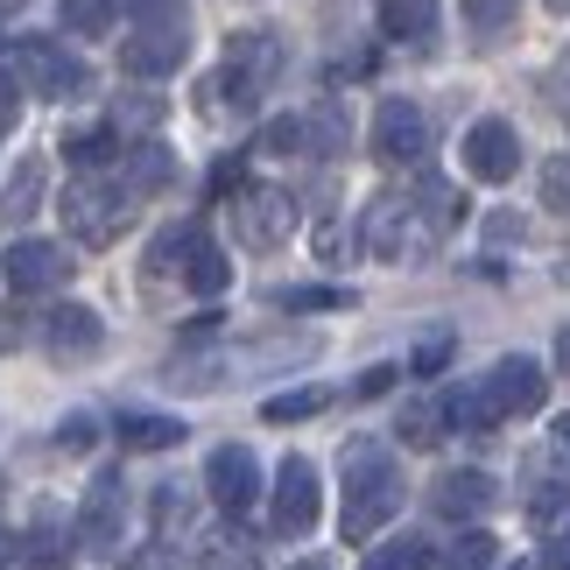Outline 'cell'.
I'll list each match as a JSON object with an SVG mask.
<instances>
[{
  "label": "cell",
  "instance_id": "obj_1",
  "mask_svg": "<svg viewBox=\"0 0 570 570\" xmlns=\"http://www.w3.org/2000/svg\"><path fill=\"white\" fill-rule=\"evenodd\" d=\"M451 226H458V190L451 184H423L415 197H402V190L374 197L366 218H360V239L381 261H423Z\"/></svg>",
  "mask_w": 570,
  "mask_h": 570
},
{
  "label": "cell",
  "instance_id": "obj_2",
  "mask_svg": "<svg viewBox=\"0 0 570 570\" xmlns=\"http://www.w3.org/2000/svg\"><path fill=\"white\" fill-rule=\"evenodd\" d=\"M542 394H550V374H542L529 353H508L479 387H451L444 415H451V430H493V423H508V415H535Z\"/></svg>",
  "mask_w": 570,
  "mask_h": 570
},
{
  "label": "cell",
  "instance_id": "obj_3",
  "mask_svg": "<svg viewBox=\"0 0 570 570\" xmlns=\"http://www.w3.org/2000/svg\"><path fill=\"white\" fill-rule=\"evenodd\" d=\"M402 465L374 444V436H360V444H345V514L338 529L345 542H374L394 514H402Z\"/></svg>",
  "mask_w": 570,
  "mask_h": 570
},
{
  "label": "cell",
  "instance_id": "obj_4",
  "mask_svg": "<svg viewBox=\"0 0 570 570\" xmlns=\"http://www.w3.org/2000/svg\"><path fill=\"white\" fill-rule=\"evenodd\" d=\"M141 190L127 177H106V169H85V177L63 190V226H71L78 247H114L127 233V218H135Z\"/></svg>",
  "mask_w": 570,
  "mask_h": 570
},
{
  "label": "cell",
  "instance_id": "obj_5",
  "mask_svg": "<svg viewBox=\"0 0 570 570\" xmlns=\"http://www.w3.org/2000/svg\"><path fill=\"white\" fill-rule=\"evenodd\" d=\"M0 63H8V85H14V92H36V99H71V92L92 85V71H85V63L63 50L57 36H21V42L0 50Z\"/></svg>",
  "mask_w": 570,
  "mask_h": 570
},
{
  "label": "cell",
  "instance_id": "obj_6",
  "mask_svg": "<svg viewBox=\"0 0 570 570\" xmlns=\"http://www.w3.org/2000/svg\"><path fill=\"white\" fill-rule=\"evenodd\" d=\"M317 514H324L317 465H311L303 451H289V458L275 465V487H268V521H275V535H311Z\"/></svg>",
  "mask_w": 570,
  "mask_h": 570
},
{
  "label": "cell",
  "instance_id": "obj_7",
  "mask_svg": "<svg viewBox=\"0 0 570 570\" xmlns=\"http://www.w3.org/2000/svg\"><path fill=\"white\" fill-rule=\"evenodd\" d=\"M184 57H190V21H184V14H169V21H135V36L120 42V71H127V78H169Z\"/></svg>",
  "mask_w": 570,
  "mask_h": 570
},
{
  "label": "cell",
  "instance_id": "obj_8",
  "mask_svg": "<svg viewBox=\"0 0 570 570\" xmlns=\"http://www.w3.org/2000/svg\"><path fill=\"white\" fill-rule=\"evenodd\" d=\"M233 233L247 247H282L296 233V197L289 190H268V184H247L233 197Z\"/></svg>",
  "mask_w": 570,
  "mask_h": 570
},
{
  "label": "cell",
  "instance_id": "obj_9",
  "mask_svg": "<svg viewBox=\"0 0 570 570\" xmlns=\"http://www.w3.org/2000/svg\"><path fill=\"white\" fill-rule=\"evenodd\" d=\"M374 156L394 163V169H409V163L430 156V120H423V106H415V99H381V114H374Z\"/></svg>",
  "mask_w": 570,
  "mask_h": 570
},
{
  "label": "cell",
  "instance_id": "obj_10",
  "mask_svg": "<svg viewBox=\"0 0 570 570\" xmlns=\"http://www.w3.org/2000/svg\"><path fill=\"white\" fill-rule=\"evenodd\" d=\"M78 542L92 557H120V542H127V487L114 472L92 479V500H85V514H78Z\"/></svg>",
  "mask_w": 570,
  "mask_h": 570
},
{
  "label": "cell",
  "instance_id": "obj_11",
  "mask_svg": "<svg viewBox=\"0 0 570 570\" xmlns=\"http://www.w3.org/2000/svg\"><path fill=\"white\" fill-rule=\"evenodd\" d=\"M205 487H212V508L218 514H247L261 500V465L247 444H218L212 465H205Z\"/></svg>",
  "mask_w": 570,
  "mask_h": 570
},
{
  "label": "cell",
  "instance_id": "obj_12",
  "mask_svg": "<svg viewBox=\"0 0 570 570\" xmlns=\"http://www.w3.org/2000/svg\"><path fill=\"white\" fill-rule=\"evenodd\" d=\"M71 247H57V239H14L8 247V282L14 296H42V289H63L71 282Z\"/></svg>",
  "mask_w": 570,
  "mask_h": 570
},
{
  "label": "cell",
  "instance_id": "obj_13",
  "mask_svg": "<svg viewBox=\"0 0 570 570\" xmlns=\"http://www.w3.org/2000/svg\"><path fill=\"white\" fill-rule=\"evenodd\" d=\"M521 169V135L508 120H472L465 127V177L479 184H508Z\"/></svg>",
  "mask_w": 570,
  "mask_h": 570
},
{
  "label": "cell",
  "instance_id": "obj_14",
  "mask_svg": "<svg viewBox=\"0 0 570 570\" xmlns=\"http://www.w3.org/2000/svg\"><path fill=\"white\" fill-rule=\"evenodd\" d=\"M42 345H50L57 360H92L106 345V324H99V311H85V303H57V311L42 317Z\"/></svg>",
  "mask_w": 570,
  "mask_h": 570
},
{
  "label": "cell",
  "instance_id": "obj_15",
  "mask_svg": "<svg viewBox=\"0 0 570 570\" xmlns=\"http://www.w3.org/2000/svg\"><path fill=\"white\" fill-rule=\"evenodd\" d=\"M430 508L451 514V521H472V514L493 508V479H487V472H444V479L430 487Z\"/></svg>",
  "mask_w": 570,
  "mask_h": 570
},
{
  "label": "cell",
  "instance_id": "obj_16",
  "mask_svg": "<svg viewBox=\"0 0 570 570\" xmlns=\"http://www.w3.org/2000/svg\"><path fill=\"white\" fill-rule=\"evenodd\" d=\"M36 205H42V163L29 156V163H21L14 169V177H8V190H0V226H29V218H36Z\"/></svg>",
  "mask_w": 570,
  "mask_h": 570
},
{
  "label": "cell",
  "instance_id": "obj_17",
  "mask_svg": "<svg viewBox=\"0 0 570 570\" xmlns=\"http://www.w3.org/2000/svg\"><path fill=\"white\" fill-rule=\"evenodd\" d=\"M381 29L394 42H430L436 36V0H381Z\"/></svg>",
  "mask_w": 570,
  "mask_h": 570
},
{
  "label": "cell",
  "instance_id": "obj_18",
  "mask_svg": "<svg viewBox=\"0 0 570 570\" xmlns=\"http://www.w3.org/2000/svg\"><path fill=\"white\" fill-rule=\"evenodd\" d=\"M120 436H127V451H177L184 444V423H177V415H127V423H120Z\"/></svg>",
  "mask_w": 570,
  "mask_h": 570
},
{
  "label": "cell",
  "instance_id": "obj_19",
  "mask_svg": "<svg viewBox=\"0 0 570 570\" xmlns=\"http://www.w3.org/2000/svg\"><path fill=\"white\" fill-rule=\"evenodd\" d=\"M63 156L78 169H106V163H120V135L114 127H71V135H63Z\"/></svg>",
  "mask_w": 570,
  "mask_h": 570
},
{
  "label": "cell",
  "instance_id": "obj_20",
  "mask_svg": "<svg viewBox=\"0 0 570 570\" xmlns=\"http://www.w3.org/2000/svg\"><path fill=\"white\" fill-rule=\"evenodd\" d=\"M169 169H177V163H169L156 141H141V148H120V177L135 184L141 197H148V190H163V184H169Z\"/></svg>",
  "mask_w": 570,
  "mask_h": 570
},
{
  "label": "cell",
  "instance_id": "obj_21",
  "mask_svg": "<svg viewBox=\"0 0 570 570\" xmlns=\"http://www.w3.org/2000/svg\"><path fill=\"white\" fill-rule=\"evenodd\" d=\"M430 563H436V550L423 535H394V542H381V550H366L360 570H430Z\"/></svg>",
  "mask_w": 570,
  "mask_h": 570
},
{
  "label": "cell",
  "instance_id": "obj_22",
  "mask_svg": "<svg viewBox=\"0 0 570 570\" xmlns=\"http://www.w3.org/2000/svg\"><path fill=\"white\" fill-rule=\"evenodd\" d=\"M254 542L247 535H205L197 542V570H254Z\"/></svg>",
  "mask_w": 570,
  "mask_h": 570
},
{
  "label": "cell",
  "instance_id": "obj_23",
  "mask_svg": "<svg viewBox=\"0 0 570 570\" xmlns=\"http://www.w3.org/2000/svg\"><path fill=\"white\" fill-rule=\"evenodd\" d=\"M436 436H451V415H444V394L436 402H415L402 415V444H436Z\"/></svg>",
  "mask_w": 570,
  "mask_h": 570
},
{
  "label": "cell",
  "instance_id": "obj_24",
  "mask_svg": "<svg viewBox=\"0 0 570 570\" xmlns=\"http://www.w3.org/2000/svg\"><path fill=\"white\" fill-rule=\"evenodd\" d=\"M261 148H268V156H303V148H311V120H303V114L268 120V127H261Z\"/></svg>",
  "mask_w": 570,
  "mask_h": 570
},
{
  "label": "cell",
  "instance_id": "obj_25",
  "mask_svg": "<svg viewBox=\"0 0 570 570\" xmlns=\"http://www.w3.org/2000/svg\"><path fill=\"white\" fill-rule=\"evenodd\" d=\"M324 402H332L324 387H289V394H268V409H261V415H268V423H303V415H317Z\"/></svg>",
  "mask_w": 570,
  "mask_h": 570
},
{
  "label": "cell",
  "instance_id": "obj_26",
  "mask_svg": "<svg viewBox=\"0 0 570 570\" xmlns=\"http://www.w3.org/2000/svg\"><path fill=\"white\" fill-rule=\"evenodd\" d=\"M514 14H521V0H465L472 36H508V29H514Z\"/></svg>",
  "mask_w": 570,
  "mask_h": 570
},
{
  "label": "cell",
  "instance_id": "obj_27",
  "mask_svg": "<svg viewBox=\"0 0 570 570\" xmlns=\"http://www.w3.org/2000/svg\"><path fill=\"white\" fill-rule=\"evenodd\" d=\"M63 29L71 36H106L114 29V0H63Z\"/></svg>",
  "mask_w": 570,
  "mask_h": 570
},
{
  "label": "cell",
  "instance_id": "obj_28",
  "mask_svg": "<svg viewBox=\"0 0 570 570\" xmlns=\"http://www.w3.org/2000/svg\"><path fill=\"white\" fill-rule=\"evenodd\" d=\"M444 570H493V535H487V529L458 535V542H451V557H444Z\"/></svg>",
  "mask_w": 570,
  "mask_h": 570
},
{
  "label": "cell",
  "instance_id": "obj_29",
  "mask_svg": "<svg viewBox=\"0 0 570 570\" xmlns=\"http://www.w3.org/2000/svg\"><path fill=\"white\" fill-rule=\"evenodd\" d=\"M36 563L63 570V514L57 508H42V521H36Z\"/></svg>",
  "mask_w": 570,
  "mask_h": 570
},
{
  "label": "cell",
  "instance_id": "obj_30",
  "mask_svg": "<svg viewBox=\"0 0 570 570\" xmlns=\"http://www.w3.org/2000/svg\"><path fill=\"white\" fill-rule=\"evenodd\" d=\"M275 303H282V311H345L353 289H282Z\"/></svg>",
  "mask_w": 570,
  "mask_h": 570
},
{
  "label": "cell",
  "instance_id": "obj_31",
  "mask_svg": "<svg viewBox=\"0 0 570 570\" xmlns=\"http://www.w3.org/2000/svg\"><path fill=\"white\" fill-rule=\"evenodd\" d=\"M542 205L570 218V156H550V163H542Z\"/></svg>",
  "mask_w": 570,
  "mask_h": 570
},
{
  "label": "cell",
  "instance_id": "obj_32",
  "mask_svg": "<svg viewBox=\"0 0 570 570\" xmlns=\"http://www.w3.org/2000/svg\"><path fill=\"white\" fill-rule=\"evenodd\" d=\"M92 436H99L92 415H63V423H57V444L63 451H92Z\"/></svg>",
  "mask_w": 570,
  "mask_h": 570
},
{
  "label": "cell",
  "instance_id": "obj_33",
  "mask_svg": "<svg viewBox=\"0 0 570 570\" xmlns=\"http://www.w3.org/2000/svg\"><path fill=\"white\" fill-rule=\"evenodd\" d=\"M444 360H451V332H436L415 345V374H444Z\"/></svg>",
  "mask_w": 570,
  "mask_h": 570
},
{
  "label": "cell",
  "instance_id": "obj_34",
  "mask_svg": "<svg viewBox=\"0 0 570 570\" xmlns=\"http://www.w3.org/2000/svg\"><path fill=\"white\" fill-rule=\"evenodd\" d=\"M550 458H557V472H570V415L550 423Z\"/></svg>",
  "mask_w": 570,
  "mask_h": 570
},
{
  "label": "cell",
  "instance_id": "obj_35",
  "mask_svg": "<svg viewBox=\"0 0 570 570\" xmlns=\"http://www.w3.org/2000/svg\"><path fill=\"white\" fill-rule=\"evenodd\" d=\"M120 120H141V127H156V120H163V106H156V99H127V106H120ZM120 120H114V127H120Z\"/></svg>",
  "mask_w": 570,
  "mask_h": 570
},
{
  "label": "cell",
  "instance_id": "obj_36",
  "mask_svg": "<svg viewBox=\"0 0 570 570\" xmlns=\"http://www.w3.org/2000/svg\"><path fill=\"white\" fill-rule=\"evenodd\" d=\"M184 14V0H135V21H169Z\"/></svg>",
  "mask_w": 570,
  "mask_h": 570
},
{
  "label": "cell",
  "instance_id": "obj_37",
  "mask_svg": "<svg viewBox=\"0 0 570 570\" xmlns=\"http://www.w3.org/2000/svg\"><path fill=\"white\" fill-rule=\"evenodd\" d=\"M394 387V366H366V381H360V394H387Z\"/></svg>",
  "mask_w": 570,
  "mask_h": 570
},
{
  "label": "cell",
  "instance_id": "obj_38",
  "mask_svg": "<svg viewBox=\"0 0 570 570\" xmlns=\"http://www.w3.org/2000/svg\"><path fill=\"white\" fill-rule=\"evenodd\" d=\"M557 366H563V374H570V324H563V332H557Z\"/></svg>",
  "mask_w": 570,
  "mask_h": 570
},
{
  "label": "cell",
  "instance_id": "obj_39",
  "mask_svg": "<svg viewBox=\"0 0 570 570\" xmlns=\"http://www.w3.org/2000/svg\"><path fill=\"white\" fill-rule=\"evenodd\" d=\"M8 114H14V85H0V127H8Z\"/></svg>",
  "mask_w": 570,
  "mask_h": 570
},
{
  "label": "cell",
  "instance_id": "obj_40",
  "mask_svg": "<svg viewBox=\"0 0 570 570\" xmlns=\"http://www.w3.org/2000/svg\"><path fill=\"white\" fill-rule=\"evenodd\" d=\"M296 570H332V563H324V557H311V563H296Z\"/></svg>",
  "mask_w": 570,
  "mask_h": 570
},
{
  "label": "cell",
  "instance_id": "obj_41",
  "mask_svg": "<svg viewBox=\"0 0 570 570\" xmlns=\"http://www.w3.org/2000/svg\"><path fill=\"white\" fill-rule=\"evenodd\" d=\"M0 557H8V521H0Z\"/></svg>",
  "mask_w": 570,
  "mask_h": 570
},
{
  "label": "cell",
  "instance_id": "obj_42",
  "mask_svg": "<svg viewBox=\"0 0 570 570\" xmlns=\"http://www.w3.org/2000/svg\"><path fill=\"white\" fill-rule=\"evenodd\" d=\"M508 570H542V563H508Z\"/></svg>",
  "mask_w": 570,
  "mask_h": 570
},
{
  "label": "cell",
  "instance_id": "obj_43",
  "mask_svg": "<svg viewBox=\"0 0 570 570\" xmlns=\"http://www.w3.org/2000/svg\"><path fill=\"white\" fill-rule=\"evenodd\" d=\"M550 8H570V0H550Z\"/></svg>",
  "mask_w": 570,
  "mask_h": 570
}]
</instances>
